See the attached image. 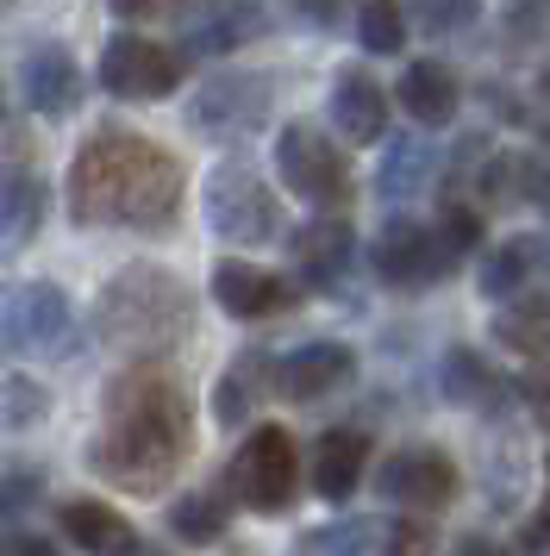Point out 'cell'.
I'll use <instances>...</instances> for the list:
<instances>
[{"instance_id": "4fadbf2b", "label": "cell", "mask_w": 550, "mask_h": 556, "mask_svg": "<svg viewBox=\"0 0 550 556\" xmlns=\"http://www.w3.org/2000/svg\"><path fill=\"white\" fill-rule=\"evenodd\" d=\"M350 376H357V351L338 344V338H313V344H300L295 356L275 363V394H288V401H325V394L350 388Z\"/></svg>"}, {"instance_id": "7c38bea8", "label": "cell", "mask_w": 550, "mask_h": 556, "mask_svg": "<svg viewBox=\"0 0 550 556\" xmlns=\"http://www.w3.org/2000/svg\"><path fill=\"white\" fill-rule=\"evenodd\" d=\"M20 94L38 119H70L82 106V94H88V76H82V63L63 45H38L20 63Z\"/></svg>"}, {"instance_id": "d6a6232c", "label": "cell", "mask_w": 550, "mask_h": 556, "mask_svg": "<svg viewBox=\"0 0 550 556\" xmlns=\"http://www.w3.org/2000/svg\"><path fill=\"white\" fill-rule=\"evenodd\" d=\"M370 538H375L370 519H350L345 531H325V538H313V544H320V551H332V556H357V551H370Z\"/></svg>"}, {"instance_id": "4dcf8cb0", "label": "cell", "mask_w": 550, "mask_h": 556, "mask_svg": "<svg viewBox=\"0 0 550 556\" xmlns=\"http://www.w3.org/2000/svg\"><path fill=\"white\" fill-rule=\"evenodd\" d=\"M382 556H438V526L432 519H395L388 538H382Z\"/></svg>"}, {"instance_id": "5b68a950", "label": "cell", "mask_w": 550, "mask_h": 556, "mask_svg": "<svg viewBox=\"0 0 550 556\" xmlns=\"http://www.w3.org/2000/svg\"><path fill=\"white\" fill-rule=\"evenodd\" d=\"M200 213L213 238L225 244H275L282 238V201L270 194V181L250 169L245 156H225L200 181Z\"/></svg>"}, {"instance_id": "ba28073f", "label": "cell", "mask_w": 550, "mask_h": 556, "mask_svg": "<svg viewBox=\"0 0 550 556\" xmlns=\"http://www.w3.org/2000/svg\"><path fill=\"white\" fill-rule=\"evenodd\" d=\"M375 494L407 506L413 519H432V513H445V506L463 494V469H457L438 444H400V451H388V463L375 469Z\"/></svg>"}, {"instance_id": "5bb4252c", "label": "cell", "mask_w": 550, "mask_h": 556, "mask_svg": "<svg viewBox=\"0 0 550 556\" xmlns=\"http://www.w3.org/2000/svg\"><path fill=\"white\" fill-rule=\"evenodd\" d=\"M325 113L345 144H382L388 131V88L370 76V70H338L332 76V94H325Z\"/></svg>"}, {"instance_id": "d590c367", "label": "cell", "mask_w": 550, "mask_h": 556, "mask_svg": "<svg viewBox=\"0 0 550 556\" xmlns=\"http://www.w3.org/2000/svg\"><path fill=\"white\" fill-rule=\"evenodd\" d=\"M525 544H532V556H538V544H545V551H550V494H545V501H538V513L525 519Z\"/></svg>"}, {"instance_id": "d4e9b609", "label": "cell", "mask_w": 550, "mask_h": 556, "mask_svg": "<svg viewBox=\"0 0 550 556\" xmlns=\"http://www.w3.org/2000/svg\"><path fill=\"white\" fill-rule=\"evenodd\" d=\"M163 526H170V538H182L188 551H200V544H220V538H225L232 513H225L220 494H207V488H188V494H175V501L163 506Z\"/></svg>"}, {"instance_id": "484cf974", "label": "cell", "mask_w": 550, "mask_h": 556, "mask_svg": "<svg viewBox=\"0 0 550 556\" xmlns=\"http://www.w3.org/2000/svg\"><path fill=\"white\" fill-rule=\"evenodd\" d=\"M275 363L263 351H250L245 363H232L220 376V388H213V419H220L225 431H238L250 419V406L263 401V376H270Z\"/></svg>"}, {"instance_id": "277c9868", "label": "cell", "mask_w": 550, "mask_h": 556, "mask_svg": "<svg viewBox=\"0 0 550 556\" xmlns=\"http://www.w3.org/2000/svg\"><path fill=\"white\" fill-rule=\"evenodd\" d=\"M275 176L288 181V194L320 206L325 219H345V206L357 201V176H350L345 144H332L307 119H288V126L275 131Z\"/></svg>"}, {"instance_id": "83f0119b", "label": "cell", "mask_w": 550, "mask_h": 556, "mask_svg": "<svg viewBox=\"0 0 550 556\" xmlns=\"http://www.w3.org/2000/svg\"><path fill=\"white\" fill-rule=\"evenodd\" d=\"M432 231H438V244L450 251V263L463 269V256H470L475 244H482V231H488V213H482V206H470V201H445Z\"/></svg>"}, {"instance_id": "603a6c76", "label": "cell", "mask_w": 550, "mask_h": 556, "mask_svg": "<svg viewBox=\"0 0 550 556\" xmlns=\"http://www.w3.org/2000/svg\"><path fill=\"white\" fill-rule=\"evenodd\" d=\"M495 344H507L513 356L550 363V288H532V294L500 306L495 313Z\"/></svg>"}, {"instance_id": "ee69618b", "label": "cell", "mask_w": 550, "mask_h": 556, "mask_svg": "<svg viewBox=\"0 0 550 556\" xmlns=\"http://www.w3.org/2000/svg\"><path fill=\"white\" fill-rule=\"evenodd\" d=\"M145 556H163V551H145Z\"/></svg>"}, {"instance_id": "6da1fadb", "label": "cell", "mask_w": 550, "mask_h": 556, "mask_svg": "<svg viewBox=\"0 0 550 556\" xmlns=\"http://www.w3.org/2000/svg\"><path fill=\"white\" fill-rule=\"evenodd\" d=\"M195 451V413L188 394L163 369H120L100 388V426L88 438V469L125 494H157L182 476Z\"/></svg>"}, {"instance_id": "1f68e13d", "label": "cell", "mask_w": 550, "mask_h": 556, "mask_svg": "<svg viewBox=\"0 0 550 556\" xmlns=\"http://www.w3.org/2000/svg\"><path fill=\"white\" fill-rule=\"evenodd\" d=\"M413 20H420L425 31H463V26H475L482 13H475L470 0H445V7H420Z\"/></svg>"}, {"instance_id": "e0dca14e", "label": "cell", "mask_w": 550, "mask_h": 556, "mask_svg": "<svg viewBox=\"0 0 550 556\" xmlns=\"http://www.w3.org/2000/svg\"><path fill=\"white\" fill-rule=\"evenodd\" d=\"M70 294L57 281H25L7 294V338L20 351H45V344H63L70 338Z\"/></svg>"}, {"instance_id": "7a4b0ae2", "label": "cell", "mask_w": 550, "mask_h": 556, "mask_svg": "<svg viewBox=\"0 0 550 556\" xmlns=\"http://www.w3.org/2000/svg\"><path fill=\"white\" fill-rule=\"evenodd\" d=\"M70 219L75 226H120V231H170L188 194L175 151L145 131L100 126L70 163Z\"/></svg>"}, {"instance_id": "74e56055", "label": "cell", "mask_w": 550, "mask_h": 556, "mask_svg": "<svg viewBox=\"0 0 550 556\" xmlns=\"http://www.w3.org/2000/svg\"><path fill=\"white\" fill-rule=\"evenodd\" d=\"M525 401H532V413H538V419L550 426V369H545V376L525 381Z\"/></svg>"}, {"instance_id": "ffe728a7", "label": "cell", "mask_w": 550, "mask_h": 556, "mask_svg": "<svg viewBox=\"0 0 550 556\" xmlns=\"http://www.w3.org/2000/svg\"><path fill=\"white\" fill-rule=\"evenodd\" d=\"M400 106L420 119V126H450L457 113H463V81L450 63L438 56H420V63H407V76H400Z\"/></svg>"}, {"instance_id": "30bf717a", "label": "cell", "mask_w": 550, "mask_h": 556, "mask_svg": "<svg viewBox=\"0 0 550 556\" xmlns=\"http://www.w3.org/2000/svg\"><path fill=\"white\" fill-rule=\"evenodd\" d=\"M207 294L232 319H275V313H288L300 301V281L275 276V269L250 263V256H220L213 276H207Z\"/></svg>"}, {"instance_id": "7402d4cb", "label": "cell", "mask_w": 550, "mask_h": 556, "mask_svg": "<svg viewBox=\"0 0 550 556\" xmlns=\"http://www.w3.org/2000/svg\"><path fill=\"white\" fill-rule=\"evenodd\" d=\"M263 26H270L263 7H200V13H182V45L195 56H225Z\"/></svg>"}, {"instance_id": "836d02e7", "label": "cell", "mask_w": 550, "mask_h": 556, "mask_svg": "<svg viewBox=\"0 0 550 556\" xmlns=\"http://www.w3.org/2000/svg\"><path fill=\"white\" fill-rule=\"evenodd\" d=\"M500 20H507V38H513V51H520L525 38H538V31L550 26V7H507Z\"/></svg>"}, {"instance_id": "f1b7e54d", "label": "cell", "mask_w": 550, "mask_h": 556, "mask_svg": "<svg viewBox=\"0 0 550 556\" xmlns=\"http://www.w3.org/2000/svg\"><path fill=\"white\" fill-rule=\"evenodd\" d=\"M407 20L413 13H400V7H357V45L370 56H395V51H407Z\"/></svg>"}, {"instance_id": "f35d334b", "label": "cell", "mask_w": 550, "mask_h": 556, "mask_svg": "<svg viewBox=\"0 0 550 556\" xmlns=\"http://www.w3.org/2000/svg\"><path fill=\"white\" fill-rule=\"evenodd\" d=\"M0 556H63V551H57V544H45V538H13Z\"/></svg>"}, {"instance_id": "8992f818", "label": "cell", "mask_w": 550, "mask_h": 556, "mask_svg": "<svg viewBox=\"0 0 550 556\" xmlns=\"http://www.w3.org/2000/svg\"><path fill=\"white\" fill-rule=\"evenodd\" d=\"M270 106H275V76L270 70H220L195 88L188 101V126L213 144H238L250 131L270 126Z\"/></svg>"}, {"instance_id": "ac0fdd59", "label": "cell", "mask_w": 550, "mask_h": 556, "mask_svg": "<svg viewBox=\"0 0 550 556\" xmlns=\"http://www.w3.org/2000/svg\"><path fill=\"white\" fill-rule=\"evenodd\" d=\"M57 526H63V538H70L82 556H145L132 519L107 501H63L57 506Z\"/></svg>"}, {"instance_id": "52a82bcc", "label": "cell", "mask_w": 550, "mask_h": 556, "mask_svg": "<svg viewBox=\"0 0 550 556\" xmlns=\"http://www.w3.org/2000/svg\"><path fill=\"white\" fill-rule=\"evenodd\" d=\"M232 488H238V501L250 506V513H263V519H275V513H288V506L300 501V444L288 426H257L238 444V456H232Z\"/></svg>"}, {"instance_id": "bcb514c9", "label": "cell", "mask_w": 550, "mask_h": 556, "mask_svg": "<svg viewBox=\"0 0 550 556\" xmlns=\"http://www.w3.org/2000/svg\"><path fill=\"white\" fill-rule=\"evenodd\" d=\"M545 369H550V363H545Z\"/></svg>"}, {"instance_id": "2e32d148", "label": "cell", "mask_w": 550, "mask_h": 556, "mask_svg": "<svg viewBox=\"0 0 550 556\" xmlns=\"http://www.w3.org/2000/svg\"><path fill=\"white\" fill-rule=\"evenodd\" d=\"M288 256H295V276L307 288H338L345 269L357 263V231H350V219H325L320 213L288 238Z\"/></svg>"}, {"instance_id": "9c48e42d", "label": "cell", "mask_w": 550, "mask_h": 556, "mask_svg": "<svg viewBox=\"0 0 550 556\" xmlns=\"http://www.w3.org/2000/svg\"><path fill=\"white\" fill-rule=\"evenodd\" d=\"M95 76L113 101H170L182 88V51H170L163 38H145V31H120L100 51Z\"/></svg>"}, {"instance_id": "d6986e66", "label": "cell", "mask_w": 550, "mask_h": 556, "mask_svg": "<svg viewBox=\"0 0 550 556\" xmlns=\"http://www.w3.org/2000/svg\"><path fill=\"white\" fill-rule=\"evenodd\" d=\"M438 381H445V401L463 406V413H507V394H513V381L500 376L482 351H470V344L445 351Z\"/></svg>"}, {"instance_id": "44dd1931", "label": "cell", "mask_w": 550, "mask_h": 556, "mask_svg": "<svg viewBox=\"0 0 550 556\" xmlns=\"http://www.w3.org/2000/svg\"><path fill=\"white\" fill-rule=\"evenodd\" d=\"M538 263H545V238H500V244H488V256H482V301H520V294H532V276H538Z\"/></svg>"}, {"instance_id": "8fae6325", "label": "cell", "mask_w": 550, "mask_h": 556, "mask_svg": "<svg viewBox=\"0 0 550 556\" xmlns=\"http://www.w3.org/2000/svg\"><path fill=\"white\" fill-rule=\"evenodd\" d=\"M457 263L450 251L438 244V231L425 226V219H388L382 238H375V276L395 281V288H420L432 276H450Z\"/></svg>"}, {"instance_id": "f546056e", "label": "cell", "mask_w": 550, "mask_h": 556, "mask_svg": "<svg viewBox=\"0 0 550 556\" xmlns=\"http://www.w3.org/2000/svg\"><path fill=\"white\" fill-rule=\"evenodd\" d=\"M45 413H50V394L32 376H13L7 388H0V419H7L13 431H25L32 419H45Z\"/></svg>"}, {"instance_id": "cb8c5ba5", "label": "cell", "mask_w": 550, "mask_h": 556, "mask_svg": "<svg viewBox=\"0 0 550 556\" xmlns=\"http://www.w3.org/2000/svg\"><path fill=\"white\" fill-rule=\"evenodd\" d=\"M432 176H438V151H432L425 138H388L382 176H375L382 201H413V194H425V181Z\"/></svg>"}, {"instance_id": "ab89813d", "label": "cell", "mask_w": 550, "mask_h": 556, "mask_svg": "<svg viewBox=\"0 0 550 556\" xmlns=\"http://www.w3.org/2000/svg\"><path fill=\"white\" fill-rule=\"evenodd\" d=\"M300 26H338V7H295Z\"/></svg>"}, {"instance_id": "7bdbcfd3", "label": "cell", "mask_w": 550, "mask_h": 556, "mask_svg": "<svg viewBox=\"0 0 550 556\" xmlns=\"http://www.w3.org/2000/svg\"><path fill=\"white\" fill-rule=\"evenodd\" d=\"M0 113H7V94H0Z\"/></svg>"}, {"instance_id": "4316f807", "label": "cell", "mask_w": 550, "mask_h": 556, "mask_svg": "<svg viewBox=\"0 0 550 556\" xmlns=\"http://www.w3.org/2000/svg\"><path fill=\"white\" fill-rule=\"evenodd\" d=\"M45 226V181L32 169H0V231L20 244Z\"/></svg>"}, {"instance_id": "f6af8a7d", "label": "cell", "mask_w": 550, "mask_h": 556, "mask_svg": "<svg viewBox=\"0 0 550 556\" xmlns=\"http://www.w3.org/2000/svg\"><path fill=\"white\" fill-rule=\"evenodd\" d=\"M545 469H550V456H545Z\"/></svg>"}, {"instance_id": "60d3db41", "label": "cell", "mask_w": 550, "mask_h": 556, "mask_svg": "<svg viewBox=\"0 0 550 556\" xmlns=\"http://www.w3.org/2000/svg\"><path fill=\"white\" fill-rule=\"evenodd\" d=\"M532 201L550 206V151H545V163H538V188H532Z\"/></svg>"}, {"instance_id": "8d00e7d4", "label": "cell", "mask_w": 550, "mask_h": 556, "mask_svg": "<svg viewBox=\"0 0 550 556\" xmlns=\"http://www.w3.org/2000/svg\"><path fill=\"white\" fill-rule=\"evenodd\" d=\"M450 556H507V544H495V538L470 531V538H457V544H450Z\"/></svg>"}, {"instance_id": "e575fe53", "label": "cell", "mask_w": 550, "mask_h": 556, "mask_svg": "<svg viewBox=\"0 0 550 556\" xmlns=\"http://www.w3.org/2000/svg\"><path fill=\"white\" fill-rule=\"evenodd\" d=\"M38 488H45V476H38V469H20V476H7V481H0V513H25Z\"/></svg>"}, {"instance_id": "9a60e30c", "label": "cell", "mask_w": 550, "mask_h": 556, "mask_svg": "<svg viewBox=\"0 0 550 556\" xmlns=\"http://www.w3.org/2000/svg\"><path fill=\"white\" fill-rule=\"evenodd\" d=\"M370 476V431L357 426H338L325 431L320 444H313V463H307V481H313V494L325 506H345L357 488Z\"/></svg>"}, {"instance_id": "b9f144b4", "label": "cell", "mask_w": 550, "mask_h": 556, "mask_svg": "<svg viewBox=\"0 0 550 556\" xmlns=\"http://www.w3.org/2000/svg\"><path fill=\"white\" fill-rule=\"evenodd\" d=\"M545 94H550V63H545Z\"/></svg>"}, {"instance_id": "3957f363", "label": "cell", "mask_w": 550, "mask_h": 556, "mask_svg": "<svg viewBox=\"0 0 550 556\" xmlns=\"http://www.w3.org/2000/svg\"><path fill=\"white\" fill-rule=\"evenodd\" d=\"M95 331H100V344H113V351H138V356L175 351L195 331V301H188V288H182L175 269L132 263V269H120L100 288Z\"/></svg>"}]
</instances>
